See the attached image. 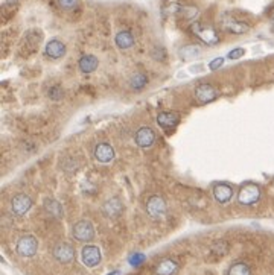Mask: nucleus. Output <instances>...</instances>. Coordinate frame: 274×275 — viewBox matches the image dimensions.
I'll return each instance as SVG.
<instances>
[{
	"label": "nucleus",
	"instance_id": "f257e3e1",
	"mask_svg": "<svg viewBox=\"0 0 274 275\" xmlns=\"http://www.w3.org/2000/svg\"><path fill=\"white\" fill-rule=\"evenodd\" d=\"M190 30H192V34L197 36V38H200V40L204 43V44H209V46H215V44H218L219 43V35H218V32L213 29V28H210V26H204V24H201V23H192V26H190Z\"/></svg>",
	"mask_w": 274,
	"mask_h": 275
},
{
	"label": "nucleus",
	"instance_id": "f03ea898",
	"mask_svg": "<svg viewBox=\"0 0 274 275\" xmlns=\"http://www.w3.org/2000/svg\"><path fill=\"white\" fill-rule=\"evenodd\" d=\"M72 234H73V239L78 240V242H83V244H87L90 240H93L95 238V228H93V224L90 220H80L73 225V230H72Z\"/></svg>",
	"mask_w": 274,
	"mask_h": 275
},
{
	"label": "nucleus",
	"instance_id": "7ed1b4c3",
	"mask_svg": "<svg viewBox=\"0 0 274 275\" xmlns=\"http://www.w3.org/2000/svg\"><path fill=\"white\" fill-rule=\"evenodd\" d=\"M221 26L224 28V30L230 32V34H236V35H241V34H245L250 30V24L238 17H234L231 14H224L221 17Z\"/></svg>",
	"mask_w": 274,
	"mask_h": 275
},
{
	"label": "nucleus",
	"instance_id": "20e7f679",
	"mask_svg": "<svg viewBox=\"0 0 274 275\" xmlns=\"http://www.w3.org/2000/svg\"><path fill=\"white\" fill-rule=\"evenodd\" d=\"M16 251L20 257L23 258H29V257H34L38 251V240L34 238L32 234H26V236H22V238L17 240V245H16Z\"/></svg>",
	"mask_w": 274,
	"mask_h": 275
},
{
	"label": "nucleus",
	"instance_id": "39448f33",
	"mask_svg": "<svg viewBox=\"0 0 274 275\" xmlns=\"http://www.w3.org/2000/svg\"><path fill=\"white\" fill-rule=\"evenodd\" d=\"M260 200V188L256 184H247L241 187L238 193V202L242 206H254Z\"/></svg>",
	"mask_w": 274,
	"mask_h": 275
},
{
	"label": "nucleus",
	"instance_id": "423d86ee",
	"mask_svg": "<svg viewBox=\"0 0 274 275\" xmlns=\"http://www.w3.org/2000/svg\"><path fill=\"white\" fill-rule=\"evenodd\" d=\"M166 201L159 194H154L146 201V213L152 218V219H162L166 214Z\"/></svg>",
	"mask_w": 274,
	"mask_h": 275
},
{
	"label": "nucleus",
	"instance_id": "0eeeda50",
	"mask_svg": "<svg viewBox=\"0 0 274 275\" xmlns=\"http://www.w3.org/2000/svg\"><path fill=\"white\" fill-rule=\"evenodd\" d=\"M31 207H32V200L26 193H19L11 200V210L17 216L26 214L31 210Z\"/></svg>",
	"mask_w": 274,
	"mask_h": 275
},
{
	"label": "nucleus",
	"instance_id": "6e6552de",
	"mask_svg": "<svg viewBox=\"0 0 274 275\" xmlns=\"http://www.w3.org/2000/svg\"><path fill=\"white\" fill-rule=\"evenodd\" d=\"M81 258H83V263L87 266V268H95L101 263V258H102V254H101V250L95 245H86L81 251Z\"/></svg>",
	"mask_w": 274,
	"mask_h": 275
},
{
	"label": "nucleus",
	"instance_id": "1a4fd4ad",
	"mask_svg": "<svg viewBox=\"0 0 274 275\" xmlns=\"http://www.w3.org/2000/svg\"><path fill=\"white\" fill-rule=\"evenodd\" d=\"M43 40V34L42 30L38 29H31L26 35H25V40H23V50H26V54H34L38 46H40Z\"/></svg>",
	"mask_w": 274,
	"mask_h": 275
},
{
	"label": "nucleus",
	"instance_id": "9d476101",
	"mask_svg": "<svg viewBox=\"0 0 274 275\" xmlns=\"http://www.w3.org/2000/svg\"><path fill=\"white\" fill-rule=\"evenodd\" d=\"M124 212V204L121 202L119 198H110L102 204V213L108 219H116L119 218Z\"/></svg>",
	"mask_w": 274,
	"mask_h": 275
},
{
	"label": "nucleus",
	"instance_id": "9b49d317",
	"mask_svg": "<svg viewBox=\"0 0 274 275\" xmlns=\"http://www.w3.org/2000/svg\"><path fill=\"white\" fill-rule=\"evenodd\" d=\"M195 98H197V100L201 104H209L218 98V92L210 84H200L197 88H195Z\"/></svg>",
	"mask_w": 274,
	"mask_h": 275
},
{
	"label": "nucleus",
	"instance_id": "f8f14e48",
	"mask_svg": "<svg viewBox=\"0 0 274 275\" xmlns=\"http://www.w3.org/2000/svg\"><path fill=\"white\" fill-rule=\"evenodd\" d=\"M93 154H95V158L99 163H102V164H108V163H111L114 160V149H113L111 144H108L105 142L96 144Z\"/></svg>",
	"mask_w": 274,
	"mask_h": 275
},
{
	"label": "nucleus",
	"instance_id": "ddd939ff",
	"mask_svg": "<svg viewBox=\"0 0 274 275\" xmlns=\"http://www.w3.org/2000/svg\"><path fill=\"white\" fill-rule=\"evenodd\" d=\"M134 140H136L139 148H143V149L151 148L154 144V142H155V132L149 126H142V128L137 130Z\"/></svg>",
	"mask_w": 274,
	"mask_h": 275
},
{
	"label": "nucleus",
	"instance_id": "4468645a",
	"mask_svg": "<svg viewBox=\"0 0 274 275\" xmlns=\"http://www.w3.org/2000/svg\"><path fill=\"white\" fill-rule=\"evenodd\" d=\"M54 257L60 263H70L75 258V248L70 244L61 242L54 248Z\"/></svg>",
	"mask_w": 274,
	"mask_h": 275
},
{
	"label": "nucleus",
	"instance_id": "2eb2a0df",
	"mask_svg": "<svg viewBox=\"0 0 274 275\" xmlns=\"http://www.w3.org/2000/svg\"><path fill=\"white\" fill-rule=\"evenodd\" d=\"M157 124L165 130L175 128L180 124V114L175 111H162L157 116Z\"/></svg>",
	"mask_w": 274,
	"mask_h": 275
},
{
	"label": "nucleus",
	"instance_id": "dca6fc26",
	"mask_svg": "<svg viewBox=\"0 0 274 275\" xmlns=\"http://www.w3.org/2000/svg\"><path fill=\"white\" fill-rule=\"evenodd\" d=\"M46 55L52 60H60L66 55V44L60 40H51L45 49Z\"/></svg>",
	"mask_w": 274,
	"mask_h": 275
},
{
	"label": "nucleus",
	"instance_id": "f3484780",
	"mask_svg": "<svg viewBox=\"0 0 274 275\" xmlns=\"http://www.w3.org/2000/svg\"><path fill=\"white\" fill-rule=\"evenodd\" d=\"M178 263L174 258H165L162 260L157 266L154 269L155 275H174L178 270Z\"/></svg>",
	"mask_w": 274,
	"mask_h": 275
},
{
	"label": "nucleus",
	"instance_id": "a211bd4d",
	"mask_svg": "<svg viewBox=\"0 0 274 275\" xmlns=\"http://www.w3.org/2000/svg\"><path fill=\"white\" fill-rule=\"evenodd\" d=\"M213 198L219 204H225L233 198V188L227 184H216L213 187Z\"/></svg>",
	"mask_w": 274,
	"mask_h": 275
},
{
	"label": "nucleus",
	"instance_id": "6ab92c4d",
	"mask_svg": "<svg viewBox=\"0 0 274 275\" xmlns=\"http://www.w3.org/2000/svg\"><path fill=\"white\" fill-rule=\"evenodd\" d=\"M114 43H116V46L119 48V49L127 50V49H130V48L134 46V36H133V34L130 30L125 29V30H121V32L116 34Z\"/></svg>",
	"mask_w": 274,
	"mask_h": 275
},
{
	"label": "nucleus",
	"instance_id": "aec40b11",
	"mask_svg": "<svg viewBox=\"0 0 274 275\" xmlns=\"http://www.w3.org/2000/svg\"><path fill=\"white\" fill-rule=\"evenodd\" d=\"M99 66V61L95 55H83L80 58V61H78V67H80V70L86 74L89 73H93Z\"/></svg>",
	"mask_w": 274,
	"mask_h": 275
},
{
	"label": "nucleus",
	"instance_id": "412c9836",
	"mask_svg": "<svg viewBox=\"0 0 274 275\" xmlns=\"http://www.w3.org/2000/svg\"><path fill=\"white\" fill-rule=\"evenodd\" d=\"M227 252H228V244H227L225 240H216V242L210 246L209 256H210V258L218 260V258L224 257Z\"/></svg>",
	"mask_w": 274,
	"mask_h": 275
},
{
	"label": "nucleus",
	"instance_id": "4be33fe9",
	"mask_svg": "<svg viewBox=\"0 0 274 275\" xmlns=\"http://www.w3.org/2000/svg\"><path fill=\"white\" fill-rule=\"evenodd\" d=\"M200 54H201V49L197 44H189V46H184L180 49V58L184 61L197 58V56H200Z\"/></svg>",
	"mask_w": 274,
	"mask_h": 275
},
{
	"label": "nucleus",
	"instance_id": "5701e85b",
	"mask_svg": "<svg viewBox=\"0 0 274 275\" xmlns=\"http://www.w3.org/2000/svg\"><path fill=\"white\" fill-rule=\"evenodd\" d=\"M45 208L54 218H63V214H64L63 206L57 200H46L45 201Z\"/></svg>",
	"mask_w": 274,
	"mask_h": 275
},
{
	"label": "nucleus",
	"instance_id": "b1692460",
	"mask_svg": "<svg viewBox=\"0 0 274 275\" xmlns=\"http://www.w3.org/2000/svg\"><path fill=\"white\" fill-rule=\"evenodd\" d=\"M227 275H251V269L247 263L244 262H236L233 263L227 272Z\"/></svg>",
	"mask_w": 274,
	"mask_h": 275
},
{
	"label": "nucleus",
	"instance_id": "393cba45",
	"mask_svg": "<svg viewBox=\"0 0 274 275\" xmlns=\"http://www.w3.org/2000/svg\"><path fill=\"white\" fill-rule=\"evenodd\" d=\"M146 84H148V76L143 73H134L130 78V87L133 90H142L146 87Z\"/></svg>",
	"mask_w": 274,
	"mask_h": 275
},
{
	"label": "nucleus",
	"instance_id": "a878e982",
	"mask_svg": "<svg viewBox=\"0 0 274 275\" xmlns=\"http://www.w3.org/2000/svg\"><path fill=\"white\" fill-rule=\"evenodd\" d=\"M48 96H49L52 100L58 102V100H61V99L64 98V90H63V87H60V86H54V87L49 88Z\"/></svg>",
	"mask_w": 274,
	"mask_h": 275
},
{
	"label": "nucleus",
	"instance_id": "bb28decb",
	"mask_svg": "<svg viewBox=\"0 0 274 275\" xmlns=\"http://www.w3.org/2000/svg\"><path fill=\"white\" fill-rule=\"evenodd\" d=\"M58 4H60L61 8H64L67 11H72L80 5V0H58Z\"/></svg>",
	"mask_w": 274,
	"mask_h": 275
},
{
	"label": "nucleus",
	"instance_id": "cd10ccee",
	"mask_svg": "<svg viewBox=\"0 0 274 275\" xmlns=\"http://www.w3.org/2000/svg\"><path fill=\"white\" fill-rule=\"evenodd\" d=\"M143 262H145V256H143V254H134V256L130 257V263H131L133 266H139V264H142Z\"/></svg>",
	"mask_w": 274,
	"mask_h": 275
},
{
	"label": "nucleus",
	"instance_id": "c85d7f7f",
	"mask_svg": "<svg viewBox=\"0 0 274 275\" xmlns=\"http://www.w3.org/2000/svg\"><path fill=\"white\" fill-rule=\"evenodd\" d=\"M244 54H245V50L241 49V48H238V49H233V50L228 54V58H230V60H239L241 56H244Z\"/></svg>",
	"mask_w": 274,
	"mask_h": 275
},
{
	"label": "nucleus",
	"instance_id": "c756f323",
	"mask_svg": "<svg viewBox=\"0 0 274 275\" xmlns=\"http://www.w3.org/2000/svg\"><path fill=\"white\" fill-rule=\"evenodd\" d=\"M224 64V60L222 58H216V60H213L212 62H210V70H216V68H219L221 66Z\"/></svg>",
	"mask_w": 274,
	"mask_h": 275
},
{
	"label": "nucleus",
	"instance_id": "7c9ffc66",
	"mask_svg": "<svg viewBox=\"0 0 274 275\" xmlns=\"http://www.w3.org/2000/svg\"><path fill=\"white\" fill-rule=\"evenodd\" d=\"M271 24H272V28H274V11H272V14H271Z\"/></svg>",
	"mask_w": 274,
	"mask_h": 275
}]
</instances>
